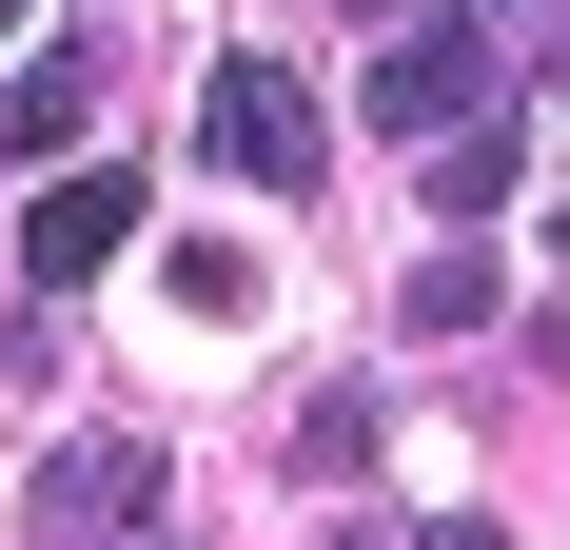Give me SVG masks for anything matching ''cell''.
Wrapping results in <instances>:
<instances>
[{
    "mask_svg": "<svg viewBox=\"0 0 570 550\" xmlns=\"http://www.w3.org/2000/svg\"><path fill=\"white\" fill-rule=\"evenodd\" d=\"M197 138H217L256 197H315V158H335V118H315L295 59H217V79H197Z\"/></svg>",
    "mask_w": 570,
    "mask_h": 550,
    "instance_id": "obj_1",
    "label": "cell"
},
{
    "mask_svg": "<svg viewBox=\"0 0 570 550\" xmlns=\"http://www.w3.org/2000/svg\"><path fill=\"white\" fill-rule=\"evenodd\" d=\"M158 531V433H79L40 472V550H138Z\"/></svg>",
    "mask_w": 570,
    "mask_h": 550,
    "instance_id": "obj_2",
    "label": "cell"
},
{
    "mask_svg": "<svg viewBox=\"0 0 570 550\" xmlns=\"http://www.w3.org/2000/svg\"><path fill=\"white\" fill-rule=\"evenodd\" d=\"M472 118H492V40L472 20H413L374 59V138H472Z\"/></svg>",
    "mask_w": 570,
    "mask_h": 550,
    "instance_id": "obj_3",
    "label": "cell"
},
{
    "mask_svg": "<svg viewBox=\"0 0 570 550\" xmlns=\"http://www.w3.org/2000/svg\"><path fill=\"white\" fill-rule=\"evenodd\" d=\"M99 256H138V177H99V158H79V177H40V217H20V275H40V295H79Z\"/></svg>",
    "mask_w": 570,
    "mask_h": 550,
    "instance_id": "obj_4",
    "label": "cell"
},
{
    "mask_svg": "<svg viewBox=\"0 0 570 550\" xmlns=\"http://www.w3.org/2000/svg\"><path fill=\"white\" fill-rule=\"evenodd\" d=\"M79 118H99V40H59V59H20V79H0V158L59 177V138H79Z\"/></svg>",
    "mask_w": 570,
    "mask_h": 550,
    "instance_id": "obj_5",
    "label": "cell"
},
{
    "mask_svg": "<svg viewBox=\"0 0 570 550\" xmlns=\"http://www.w3.org/2000/svg\"><path fill=\"white\" fill-rule=\"evenodd\" d=\"M177 315H197V334H256V315H276V275L236 256V236H197V256H177Z\"/></svg>",
    "mask_w": 570,
    "mask_h": 550,
    "instance_id": "obj_6",
    "label": "cell"
},
{
    "mask_svg": "<svg viewBox=\"0 0 570 550\" xmlns=\"http://www.w3.org/2000/svg\"><path fill=\"white\" fill-rule=\"evenodd\" d=\"M492 197H512V138H492V118H472V138H433V217L472 236V217H492Z\"/></svg>",
    "mask_w": 570,
    "mask_h": 550,
    "instance_id": "obj_7",
    "label": "cell"
},
{
    "mask_svg": "<svg viewBox=\"0 0 570 550\" xmlns=\"http://www.w3.org/2000/svg\"><path fill=\"white\" fill-rule=\"evenodd\" d=\"M394 315H413V334H472V315H492V256H413Z\"/></svg>",
    "mask_w": 570,
    "mask_h": 550,
    "instance_id": "obj_8",
    "label": "cell"
},
{
    "mask_svg": "<svg viewBox=\"0 0 570 550\" xmlns=\"http://www.w3.org/2000/svg\"><path fill=\"white\" fill-rule=\"evenodd\" d=\"M295 472H374V393H315L295 413Z\"/></svg>",
    "mask_w": 570,
    "mask_h": 550,
    "instance_id": "obj_9",
    "label": "cell"
},
{
    "mask_svg": "<svg viewBox=\"0 0 570 550\" xmlns=\"http://www.w3.org/2000/svg\"><path fill=\"white\" fill-rule=\"evenodd\" d=\"M413 550H492V531H472V511H453V531H413Z\"/></svg>",
    "mask_w": 570,
    "mask_h": 550,
    "instance_id": "obj_10",
    "label": "cell"
},
{
    "mask_svg": "<svg viewBox=\"0 0 570 550\" xmlns=\"http://www.w3.org/2000/svg\"><path fill=\"white\" fill-rule=\"evenodd\" d=\"M20 20H40V0H0V40H20Z\"/></svg>",
    "mask_w": 570,
    "mask_h": 550,
    "instance_id": "obj_11",
    "label": "cell"
},
{
    "mask_svg": "<svg viewBox=\"0 0 570 550\" xmlns=\"http://www.w3.org/2000/svg\"><path fill=\"white\" fill-rule=\"evenodd\" d=\"M354 20H413V0H354Z\"/></svg>",
    "mask_w": 570,
    "mask_h": 550,
    "instance_id": "obj_12",
    "label": "cell"
}]
</instances>
